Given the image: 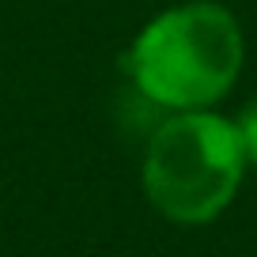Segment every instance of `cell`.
I'll return each mask as SVG.
<instances>
[{
    "label": "cell",
    "mask_w": 257,
    "mask_h": 257,
    "mask_svg": "<svg viewBox=\"0 0 257 257\" xmlns=\"http://www.w3.org/2000/svg\"><path fill=\"white\" fill-rule=\"evenodd\" d=\"M231 117H234V128H238V140H242L249 170H257V95H249L238 106V113H231Z\"/></svg>",
    "instance_id": "3957f363"
},
{
    "label": "cell",
    "mask_w": 257,
    "mask_h": 257,
    "mask_svg": "<svg viewBox=\"0 0 257 257\" xmlns=\"http://www.w3.org/2000/svg\"><path fill=\"white\" fill-rule=\"evenodd\" d=\"M246 27L223 0H178L144 19L125 53L133 95L155 113L219 110L246 68Z\"/></svg>",
    "instance_id": "6da1fadb"
},
{
    "label": "cell",
    "mask_w": 257,
    "mask_h": 257,
    "mask_svg": "<svg viewBox=\"0 0 257 257\" xmlns=\"http://www.w3.org/2000/svg\"><path fill=\"white\" fill-rule=\"evenodd\" d=\"M249 163L234 117L223 110L159 113L144 133L140 193L159 219L185 231L227 216L246 185Z\"/></svg>",
    "instance_id": "7a4b0ae2"
}]
</instances>
